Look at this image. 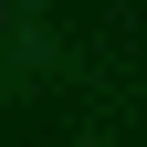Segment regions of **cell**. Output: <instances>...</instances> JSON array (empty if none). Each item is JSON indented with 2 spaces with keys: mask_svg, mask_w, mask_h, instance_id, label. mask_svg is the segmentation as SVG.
I'll use <instances>...</instances> for the list:
<instances>
[{
  "mask_svg": "<svg viewBox=\"0 0 147 147\" xmlns=\"http://www.w3.org/2000/svg\"><path fill=\"white\" fill-rule=\"evenodd\" d=\"M32 74H53V21H42V0H11V21H0V95L32 84Z\"/></svg>",
  "mask_w": 147,
  "mask_h": 147,
  "instance_id": "6da1fadb",
  "label": "cell"
}]
</instances>
